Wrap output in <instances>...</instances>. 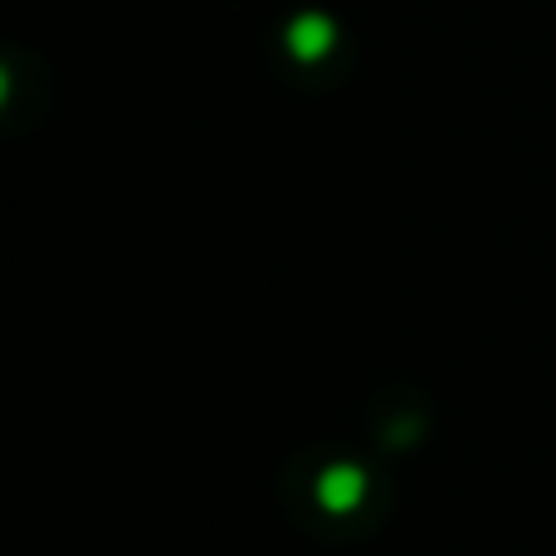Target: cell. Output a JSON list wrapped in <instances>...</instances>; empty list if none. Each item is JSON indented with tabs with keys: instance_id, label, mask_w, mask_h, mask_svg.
<instances>
[{
	"instance_id": "6da1fadb",
	"label": "cell",
	"mask_w": 556,
	"mask_h": 556,
	"mask_svg": "<svg viewBox=\"0 0 556 556\" xmlns=\"http://www.w3.org/2000/svg\"><path fill=\"white\" fill-rule=\"evenodd\" d=\"M332 20L327 15H298L293 25H288V49H293L298 59H323L327 49H332Z\"/></svg>"
}]
</instances>
